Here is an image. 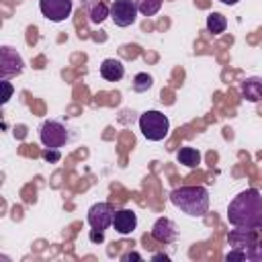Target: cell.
I'll return each mask as SVG.
<instances>
[{"instance_id":"cell-15","label":"cell","mask_w":262,"mask_h":262,"mask_svg":"<svg viewBox=\"0 0 262 262\" xmlns=\"http://www.w3.org/2000/svg\"><path fill=\"white\" fill-rule=\"evenodd\" d=\"M111 16V8L104 4V2H92V6H90V12H88V18H90V23H94V25H100L104 18H108Z\"/></svg>"},{"instance_id":"cell-10","label":"cell","mask_w":262,"mask_h":262,"mask_svg":"<svg viewBox=\"0 0 262 262\" xmlns=\"http://www.w3.org/2000/svg\"><path fill=\"white\" fill-rule=\"evenodd\" d=\"M151 237L160 244H172L176 237H178V229H176V223L168 217H160L154 227H151Z\"/></svg>"},{"instance_id":"cell-27","label":"cell","mask_w":262,"mask_h":262,"mask_svg":"<svg viewBox=\"0 0 262 262\" xmlns=\"http://www.w3.org/2000/svg\"><path fill=\"white\" fill-rule=\"evenodd\" d=\"M260 227H262V225H260Z\"/></svg>"},{"instance_id":"cell-3","label":"cell","mask_w":262,"mask_h":262,"mask_svg":"<svg viewBox=\"0 0 262 262\" xmlns=\"http://www.w3.org/2000/svg\"><path fill=\"white\" fill-rule=\"evenodd\" d=\"M139 131L147 141H162L170 133V121L160 111H145L139 117Z\"/></svg>"},{"instance_id":"cell-1","label":"cell","mask_w":262,"mask_h":262,"mask_svg":"<svg viewBox=\"0 0 262 262\" xmlns=\"http://www.w3.org/2000/svg\"><path fill=\"white\" fill-rule=\"evenodd\" d=\"M227 221L233 227L258 229L262 225V194L256 188H246L235 194L227 207Z\"/></svg>"},{"instance_id":"cell-2","label":"cell","mask_w":262,"mask_h":262,"mask_svg":"<svg viewBox=\"0 0 262 262\" xmlns=\"http://www.w3.org/2000/svg\"><path fill=\"white\" fill-rule=\"evenodd\" d=\"M170 203L188 217H203L209 209V192L205 186H180L170 192Z\"/></svg>"},{"instance_id":"cell-14","label":"cell","mask_w":262,"mask_h":262,"mask_svg":"<svg viewBox=\"0 0 262 262\" xmlns=\"http://www.w3.org/2000/svg\"><path fill=\"white\" fill-rule=\"evenodd\" d=\"M176 160H178L182 166H186V168H196V166L201 164V154H199V149L184 145V147L178 149Z\"/></svg>"},{"instance_id":"cell-25","label":"cell","mask_w":262,"mask_h":262,"mask_svg":"<svg viewBox=\"0 0 262 262\" xmlns=\"http://www.w3.org/2000/svg\"><path fill=\"white\" fill-rule=\"evenodd\" d=\"M221 4H227V6H233V4H237L239 0H219Z\"/></svg>"},{"instance_id":"cell-12","label":"cell","mask_w":262,"mask_h":262,"mask_svg":"<svg viewBox=\"0 0 262 262\" xmlns=\"http://www.w3.org/2000/svg\"><path fill=\"white\" fill-rule=\"evenodd\" d=\"M242 98H246L248 102H260L262 100V78L260 76H250L242 82L239 86Z\"/></svg>"},{"instance_id":"cell-20","label":"cell","mask_w":262,"mask_h":262,"mask_svg":"<svg viewBox=\"0 0 262 262\" xmlns=\"http://www.w3.org/2000/svg\"><path fill=\"white\" fill-rule=\"evenodd\" d=\"M0 84H2V90H4V94H2V104H6V102L10 100V96H12V84H10L8 80H2Z\"/></svg>"},{"instance_id":"cell-24","label":"cell","mask_w":262,"mask_h":262,"mask_svg":"<svg viewBox=\"0 0 262 262\" xmlns=\"http://www.w3.org/2000/svg\"><path fill=\"white\" fill-rule=\"evenodd\" d=\"M129 258H133V260H141V256H139V254H135V252H131V254H125V256H123V260H129Z\"/></svg>"},{"instance_id":"cell-26","label":"cell","mask_w":262,"mask_h":262,"mask_svg":"<svg viewBox=\"0 0 262 262\" xmlns=\"http://www.w3.org/2000/svg\"><path fill=\"white\" fill-rule=\"evenodd\" d=\"M154 260H168V256H164V254H156Z\"/></svg>"},{"instance_id":"cell-16","label":"cell","mask_w":262,"mask_h":262,"mask_svg":"<svg viewBox=\"0 0 262 262\" xmlns=\"http://www.w3.org/2000/svg\"><path fill=\"white\" fill-rule=\"evenodd\" d=\"M227 29V18L221 12H211L207 16V31L213 35H221Z\"/></svg>"},{"instance_id":"cell-4","label":"cell","mask_w":262,"mask_h":262,"mask_svg":"<svg viewBox=\"0 0 262 262\" xmlns=\"http://www.w3.org/2000/svg\"><path fill=\"white\" fill-rule=\"evenodd\" d=\"M39 137H41V143L49 149H59L68 143L70 135H68V129L59 123V121H45L39 129Z\"/></svg>"},{"instance_id":"cell-11","label":"cell","mask_w":262,"mask_h":262,"mask_svg":"<svg viewBox=\"0 0 262 262\" xmlns=\"http://www.w3.org/2000/svg\"><path fill=\"white\" fill-rule=\"evenodd\" d=\"M227 239H229V246H231V248H235V250H246V248H250L254 242H258V235H256L254 229L235 227V229L229 231Z\"/></svg>"},{"instance_id":"cell-23","label":"cell","mask_w":262,"mask_h":262,"mask_svg":"<svg viewBox=\"0 0 262 262\" xmlns=\"http://www.w3.org/2000/svg\"><path fill=\"white\" fill-rule=\"evenodd\" d=\"M43 158L45 160H51V162H57L59 160V154H57V149H53V151H49V147L43 151Z\"/></svg>"},{"instance_id":"cell-17","label":"cell","mask_w":262,"mask_h":262,"mask_svg":"<svg viewBox=\"0 0 262 262\" xmlns=\"http://www.w3.org/2000/svg\"><path fill=\"white\" fill-rule=\"evenodd\" d=\"M162 2H164V0H135L137 10H139V14H143V16H154V14H158L160 8H162Z\"/></svg>"},{"instance_id":"cell-13","label":"cell","mask_w":262,"mask_h":262,"mask_svg":"<svg viewBox=\"0 0 262 262\" xmlns=\"http://www.w3.org/2000/svg\"><path fill=\"white\" fill-rule=\"evenodd\" d=\"M100 76L108 82H119L123 76H125V66L121 59H115V57H108L100 63Z\"/></svg>"},{"instance_id":"cell-5","label":"cell","mask_w":262,"mask_h":262,"mask_svg":"<svg viewBox=\"0 0 262 262\" xmlns=\"http://www.w3.org/2000/svg\"><path fill=\"white\" fill-rule=\"evenodd\" d=\"M23 57L18 55L16 49H12L10 45H2L0 47V78L8 80L12 76H18L23 72Z\"/></svg>"},{"instance_id":"cell-21","label":"cell","mask_w":262,"mask_h":262,"mask_svg":"<svg viewBox=\"0 0 262 262\" xmlns=\"http://www.w3.org/2000/svg\"><path fill=\"white\" fill-rule=\"evenodd\" d=\"M225 260H246V252L244 250H231L227 256H225Z\"/></svg>"},{"instance_id":"cell-8","label":"cell","mask_w":262,"mask_h":262,"mask_svg":"<svg viewBox=\"0 0 262 262\" xmlns=\"http://www.w3.org/2000/svg\"><path fill=\"white\" fill-rule=\"evenodd\" d=\"M113 207L108 203H94L90 209H88V225L92 229H100L104 231L106 227L113 225Z\"/></svg>"},{"instance_id":"cell-19","label":"cell","mask_w":262,"mask_h":262,"mask_svg":"<svg viewBox=\"0 0 262 262\" xmlns=\"http://www.w3.org/2000/svg\"><path fill=\"white\" fill-rule=\"evenodd\" d=\"M246 252V260L252 262H262V242H254L250 248L244 250Z\"/></svg>"},{"instance_id":"cell-7","label":"cell","mask_w":262,"mask_h":262,"mask_svg":"<svg viewBox=\"0 0 262 262\" xmlns=\"http://www.w3.org/2000/svg\"><path fill=\"white\" fill-rule=\"evenodd\" d=\"M137 4L135 0H115L111 4V18L117 27H129L137 20Z\"/></svg>"},{"instance_id":"cell-9","label":"cell","mask_w":262,"mask_h":262,"mask_svg":"<svg viewBox=\"0 0 262 262\" xmlns=\"http://www.w3.org/2000/svg\"><path fill=\"white\" fill-rule=\"evenodd\" d=\"M113 227L121 235H131L137 227V215L133 209H119L113 215Z\"/></svg>"},{"instance_id":"cell-18","label":"cell","mask_w":262,"mask_h":262,"mask_svg":"<svg viewBox=\"0 0 262 262\" xmlns=\"http://www.w3.org/2000/svg\"><path fill=\"white\" fill-rule=\"evenodd\" d=\"M154 86V78L147 72H139L133 76V90L135 92H147Z\"/></svg>"},{"instance_id":"cell-6","label":"cell","mask_w":262,"mask_h":262,"mask_svg":"<svg viewBox=\"0 0 262 262\" xmlns=\"http://www.w3.org/2000/svg\"><path fill=\"white\" fill-rule=\"evenodd\" d=\"M72 8H74L72 0H39L41 14L51 23H63L66 18H70Z\"/></svg>"},{"instance_id":"cell-22","label":"cell","mask_w":262,"mask_h":262,"mask_svg":"<svg viewBox=\"0 0 262 262\" xmlns=\"http://www.w3.org/2000/svg\"><path fill=\"white\" fill-rule=\"evenodd\" d=\"M104 239V231H100V229H92L90 231V242H102Z\"/></svg>"}]
</instances>
